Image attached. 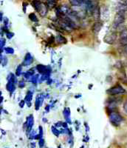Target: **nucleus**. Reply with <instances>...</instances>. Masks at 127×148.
Returning <instances> with one entry per match:
<instances>
[{"mask_svg": "<svg viewBox=\"0 0 127 148\" xmlns=\"http://www.w3.org/2000/svg\"><path fill=\"white\" fill-rule=\"evenodd\" d=\"M32 3H33V6L36 9V10L37 12H39V14L42 16H45L47 15V11H48L47 5L41 2L39 0H33Z\"/></svg>", "mask_w": 127, "mask_h": 148, "instance_id": "obj_1", "label": "nucleus"}, {"mask_svg": "<svg viewBox=\"0 0 127 148\" xmlns=\"http://www.w3.org/2000/svg\"><path fill=\"white\" fill-rule=\"evenodd\" d=\"M124 12L125 11H123V10H118V12L116 14L114 18L113 25H112L113 28L117 29L122 24L124 23V22H125V14H124Z\"/></svg>", "mask_w": 127, "mask_h": 148, "instance_id": "obj_2", "label": "nucleus"}, {"mask_svg": "<svg viewBox=\"0 0 127 148\" xmlns=\"http://www.w3.org/2000/svg\"><path fill=\"white\" fill-rule=\"evenodd\" d=\"M109 120L114 125L118 126L123 121V118L122 116L117 112H112L109 115Z\"/></svg>", "mask_w": 127, "mask_h": 148, "instance_id": "obj_3", "label": "nucleus"}, {"mask_svg": "<svg viewBox=\"0 0 127 148\" xmlns=\"http://www.w3.org/2000/svg\"><path fill=\"white\" fill-rule=\"evenodd\" d=\"M107 92L110 95H119V94H122V93H125L126 90L124 88H123L121 85H117L114 86L112 88H109L108 90H107Z\"/></svg>", "mask_w": 127, "mask_h": 148, "instance_id": "obj_4", "label": "nucleus"}, {"mask_svg": "<svg viewBox=\"0 0 127 148\" xmlns=\"http://www.w3.org/2000/svg\"><path fill=\"white\" fill-rule=\"evenodd\" d=\"M116 39H117V34L115 33H109L104 37V42L107 44L112 45L115 42Z\"/></svg>", "mask_w": 127, "mask_h": 148, "instance_id": "obj_5", "label": "nucleus"}, {"mask_svg": "<svg viewBox=\"0 0 127 148\" xmlns=\"http://www.w3.org/2000/svg\"><path fill=\"white\" fill-rule=\"evenodd\" d=\"M86 0H70V3L74 7H84Z\"/></svg>", "mask_w": 127, "mask_h": 148, "instance_id": "obj_6", "label": "nucleus"}, {"mask_svg": "<svg viewBox=\"0 0 127 148\" xmlns=\"http://www.w3.org/2000/svg\"><path fill=\"white\" fill-rule=\"evenodd\" d=\"M102 23L100 22H96L95 24L93 25V26H92V31L94 32V34H98L99 32L100 31V30H101V28H102Z\"/></svg>", "mask_w": 127, "mask_h": 148, "instance_id": "obj_7", "label": "nucleus"}, {"mask_svg": "<svg viewBox=\"0 0 127 148\" xmlns=\"http://www.w3.org/2000/svg\"><path fill=\"white\" fill-rule=\"evenodd\" d=\"M33 59L32 57V56L30 53H27L26 56H25V60L23 62V64L25 66L29 65V64H30L33 62Z\"/></svg>", "mask_w": 127, "mask_h": 148, "instance_id": "obj_8", "label": "nucleus"}, {"mask_svg": "<svg viewBox=\"0 0 127 148\" xmlns=\"http://www.w3.org/2000/svg\"><path fill=\"white\" fill-rule=\"evenodd\" d=\"M33 116H30L27 118V130H28V131L30 132L31 128L33 127Z\"/></svg>", "mask_w": 127, "mask_h": 148, "instance_id": "obj_9", "label": "nucleus"}, {"mask_svg": "<svg viewBox=\"0 0 127 148\" xmlns=\"http://www.w3.org/2000/svg\"><path fill=\"white\" fill-rule=\"evenodd\" d=\"M37 70L39 71V73H41L42 74H46L47 72V67L44 65H42V64H39V65H37Z\"/></svg>", "mask_w": 127, "mask_h": 148, "instance_id": "obj_10", "label": "nucleus"}, {"mask_svg": "<svg viewBox=\"0 0 127 148\" xmlns=\"http://www.w3.org/2000/svg\"><path fill=\"white\" fill-rule=\"evenodd\" d=\"M100 17H102L103 18H105V20H107L108 18V17H109V11H108L107 8L100 10Z\"/></svg>", "mask_w": 127, "mask_h": 148, "instance_id": "obj_11", "label": "nucleus"}, {"mask_svg": "<svg viewBox=\"0 0 127 148\" xmlns=\"http://www.w3.org/2000/svg\"><path fill=\"white\" fill-rule=\"evenodd\" d=\"M66 39L61 35H58L56 37V42L58 44H63V43H66Z\"/></svg>", "mask_w": 127, "mask_h": 148, "instance_id": "obj_12", "label": "nucleus"}, {"mask_svg": "<svg viewBox=\"0 0 127 148\" xmlns=\"http://www.w3.org/2000/svg\"><path fill=\"white\" fill-rule=\"evenodd\" d=\"M32 98H33V94H32V92H28V93H27V95L26 96V101L27 102V104H30V101H31L32 100Z\"/></svg>", "mask_w": 127, "mask_h": 148, "instance_id": "obj_13", "label": "nucleus"}, {"mask_svg": "<svg viewBox=\"0 0 127 148\" xmlns=\"http://www.w3.org/2000/svg\"><path fill=\"white\" fill-rule=\"evenodd\" d=\"M64 114L65 116L66 119L68 120L69 119V116L70 115V109L69 108H65V110H64Z\"/></svg>", "mask_w": 127, "mask_h": 148, "instance_id": "obj_14", "label": "nucleus"}, {"mask_svg": "<svg viewBox=\"0 0 127 148\" xmlns=\"http://www.w3.org/2000/svg\"><path fill=\"white\" fill-rule=\"evenodd\" d=\"M29 18H30V19L32 22H38V18H37L35 14H30L29 15Z\"/></svg>", "mask_w": 127, "mask_h": 148, "instance_id": "obj_15", "label": "nucleus"}, {"mask_svg": "<svg viewBox=\"0 0 127 148\" xmlns=\"http://www.w3.org/2000/svg\"><path fill=\"white\" fill-rule=\"evenodd\" d=\"M47 5L50 7H53L54 5H55V2H56V0H47Z\"/></svg>", "mask_w": 127, "mask_h": 148, "instance_id": "obj_16", "label": "nucleus"}, {"mask_svg": "<svg viewBox=\"0 0 127 148\" xmlns=\"http://www.w3.org/2000/svg\"><path fill=\"white\" fill-rule=\"evenodd\" d=\"M52 132L54 133L55 136H59V133H60L59 130H58V129H56L55 127H52Z\"/></svg>", "mask_w": 127, "mask_h": 148, "instance_id": "obj_17", "label": "nucleus"}, {"mask_svg": "<svg viewBox=\"0 0 127 148\" xmlns=\"http://www.w3.org/2000/svg\"><path fill=\"white\" fill-rule=\"evenodd\" d=\"M22 65H18V67H17L16 71V76H20L21 73H22Z\"/></svg>", "mask_w": 127, "mask_h": 148, "instance_id": "obj_18", "label": "nucleus"}, {"mask_svg": "<svg viewBox=\"0 0 127 148\" xmlns=\"http://www.w3.org/2000/svg\"><path fill=\"white\" fill-rule=\"evenodd\" d=\"M5 51H6V53H9V54L14 53V49L10 48V47H6V48L5 49Z\"/></svg>", "mask_w": 127, "mask_h": 148, "instance_id": "obj_19", "label": "nucleus"}, {"mask_svg": "<svg viewBox=\"0 0 127 148\" xmlns=\"http://www.w3.org/2000/svg\"><path fill=\"white\" fill-rule=\"evenodd\" d=\"M25 82H24V80H21V81L19 82V84H18V87L21 88H22L25 87Z\"/></svg>", "mask_w": 127, "mask_h": 148, "instance_id": "obj_20", "label": "nucleus"}, {"mask_svg": "<svg viewBox=\"0 0 127 148\" xmlns=\"http://www.w3.org/2000/svg\"><path fill=\"white\" fill-rule=\"evenodd\" d=\"M44 140L41 138L40 141H39V146H40V147H42L44 146Z\"/></svg>", "mask_w": 127, "mask_h": 148, "instance_id": "obj_21", "label": "nucleus"}, {"mask_svg": "<svg viewBox=\"0 0 127 148\" xmlns=\"http://www.w3.org/2000/svg\"><path fill=\"white\" fill-rule=\"evenodd\" d=\"M7 62H8V59H7V58H5V60L2 61V64L3 66H5L6 64H7Z\"/></svg>", "mask_w": 127, "mask_h": 148, "instance_id": "obj_22", "label": "nucleus"}, {"mask_svg": "<svg viewBox=\"0 0 127 148\" xmlns=\"http://www.w3.org/2000/svg\"><path fill=\"white\" fill-rule=\"evenodd\" d=\"M124 111H125L126 113H127V101L124 103Z\"/></svg>", "mask_w": 127, "mask_h": 148, "instance_id": "obj_23", "label": "nucleus"}, {"mask_svg": "<svg viewBox=\"0 0 127 148\" xmlns=\"http://www.w3.org/2000/svg\"><path fill=\"white\" fill-rule=\"evenodd\" d=\"M5 41L4 40V39H2V40H1V49H2V50L3 46L5 45Z\"/></svg>", "mask_w": 127, "mask_h": 148, "instance_id": "obj_24", "label": "nucleus"}, {"mask_svg": "<svg viewBox=\"0 0 127 148\" xmlns=\"http://www.w3.org/2000/svg\"><path fill=\"white\" fill-rule=\"evenodd\" d=\"M24 104H25V101H21V102H20V107H21V108H23Z\"/></svg>", "mask_w": 127, "mask_h": 148, "instance_id": "obj_25", "label": "nucleus"}, {"mask_svg": "<svg viewBox=\"0 0 127 148\" xmlns=\"http://www.w3.org/2000/svg\"><path fill=\"white\" fill-rule=\"evenodd\" d=\"M125 51H126V53H127V45H126V47H125Z\"/></svg>", "mask_w": 127, "mask_h": 148, "instance_id": "obj_26", "label": "nucleus"}, {"mask_svg": "<svg viewBox=\"0 0 127 148\" xmlns=\"http://www.w3.org/2000/svg\"><path fill=\"white\" fill-rule=\"evenodd\" d=\"M2 20V13H1V21Z\"/></svg>", "mask_w": 127, "mask_h": 148, "instance_id": "obj_27", "label": "nucleus"}, {"mask_svg": "<svg viewBox=\"0 0 127 148\" xmlns=\"http://www.w3.org/2000/svg\"><path fill=\"white\" fill-rule=\"evenodd\" d=\"M125 3L127 4V0H125Z\"/></svg>", "mask_w": 127, "mask_h": 148, "instance_id": "obj_28", "label": "nucleus"}, {"mask_svg": "<svg viewBox=\"0 0 127 148\" xmlns=\"http://www.w3.org/2000/svg\"><path fill=\"white\" fill-rule=\"evenodd\" d=\"M58 148H61V147H58Z\"/></svg>", "mask_w": 127, "mask_h": 148, "instance_id": "obj_29", "label": "nucleus"}]
</instances>
